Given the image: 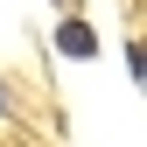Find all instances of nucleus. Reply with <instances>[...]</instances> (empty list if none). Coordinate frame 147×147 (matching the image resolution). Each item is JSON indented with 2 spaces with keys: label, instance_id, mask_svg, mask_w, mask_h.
<instances>
[{
  "label": "nucleus",
  "instance_id": "f257e3e1",
  "mask_svg": "<svg viewBox=\"0 0 147 147\" xmlns=\"http://www.w3.org/2000/svg\"><path fill=\"white\" fill-rule=\"evenodd\" d=\"M56 49H63V56H98V35H91V21H63V28H56Z\"/></svg>",
  "mask_w": 147,
  "mask_h": 147
}]
</instances>
